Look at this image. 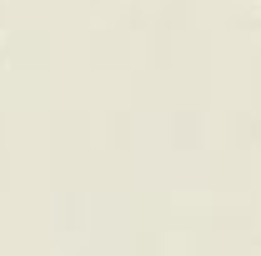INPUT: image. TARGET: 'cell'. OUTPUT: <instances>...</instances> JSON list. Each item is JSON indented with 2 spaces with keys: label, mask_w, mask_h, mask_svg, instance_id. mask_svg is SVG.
Instances as JSON below:
<instances>
[{
  "label": "cell",
  "mask_w": 261,
  "mask_h": 256,
  "mask_svg": "<svg viewBox=\"0 0 261 256\" xmlns=\"http://www.w3.org/2000/svg\"><path fill=\"white\" fill-rule=\"evenodd\" d=\"M251 5H261V0H251Z\"/></svg>",
  "instance_id": "obj_1"
}]
</instances>
